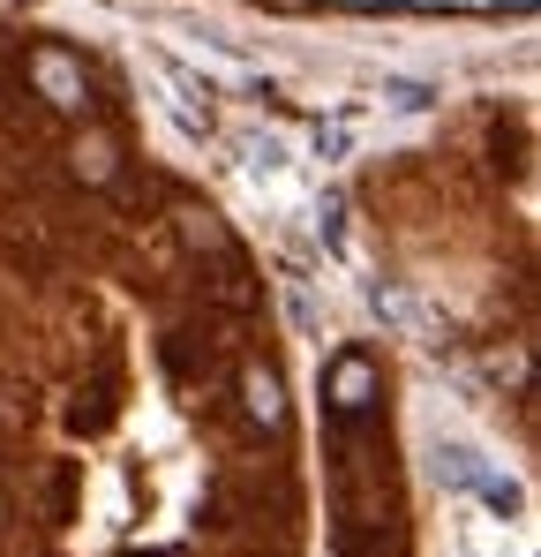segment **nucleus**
I'll list each match as a JSON object with an SVG mask.
<instances>
[{"label": "nucleus", "instance_id": "nucleus-1", "mask_svg": "<svg viewBox=\"0 0 541 557\" xmlns=\"http://www.w3.org/2000/svg\"><path fill=\"white\" fill-rule=\"evenodd\" d=\"M30 84H38V98H46V106L84 113V69H76L61 46H38V53H30Z\"/></svg>", "mask_w": 541, "mask_h": 557}, {"label": "nucleus", "instance_id": "nucleus-2", "mask_svg": "<svg viewBox=\"0 0 541 557\" xmlns=\"http://www.w3.org/2000/svg\"><path fill=\"white\" fill-rule=\"evenodd\" d=\"M68 166H76V182L105 188L113 174H121V151H113V136H105V128H84V136L68 144Z\"/></svg>", "mask_w": 541, "mask_h": 557}, {"label": "nucleus", "instance_id": "nucleus-3", "mask_svg": "<svg viewBox=\"0 0 541 557\" xmlns=\"http://www.w3.org/2000/svg\"><path fill=\"white\" fill-rule=\"evenodd\" d=\"M241 407H249V422H278L286 414V384H278V370H264V362H249L241 370Z\"/></svg>", "mask_w": 541, "mask_h": 557}, {"label": "nucleus", "instance_id": "nucleus-4", "mask_svg": "<svg viewBox=\"0 0 541 557\" xmlns=\"http://www.w3.org/2000/svg\"><path fill=\"white\" fill-rule=\"evenodd\" d=\"M368 392H376V370H368L361 355H339V362H331V399L354 414V407H368Z\"/></svg>", "mask_w": 541, "mask_h": 557}, {"label": "nucleus", "instance_id": "nucleus-5", "mask_svg": "<svg viewBox=\"0 0 541 557\" xmlns=\"http://www.w3.org/2000/svg\"><path fill=\"white\" fill-rule=\"evenodd\" d=\"M180 234H188V242H203V249H218V242H226L211 211H180Z\"/></svg>", "mask_w": 541, "mask_h": 557}, {"label": "nucleus", "instance_id": "nucleus-6", "mask_svg": "<svg viewBox=\"0 0 541 557\" xmlns=\"http://www.w3.org/2000/svg\"><path fill=\"white\" fill-rule=\"evenodd\" d=\"M347 144H354V128H347V121H331V128H316V159H339Z\"/></svg>", "mask_w": 541, "mask_h": 557}, {"label": "nucleus", "instance_id": "nucleus-7", "mask_svg": "<svg viewBox=\"0 0 541 557\" xmlns=\"http://www.w3.org/2000/svg\"><path fill=\"white\" fill-rule=\"evenodd\" d=\"M383 98H391V106H429V91H422V84H383Z\"/></svg>", "mask_w": 541, "mask_h": 557}, {"label": "nucleus", "instance_id": "nucleus-8", "mask_svg": "<svg viewBox=\"0 0 541 557\" xmlns=\"http://www.w3.org/2000/svg\"><path fill=\"white\" fill-rule=\"evenodd\" d=\"M0 528H8V497H0Z\"/></svg>", "mask_w": 541, "mask_h": 557}]
</instances>
